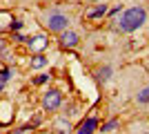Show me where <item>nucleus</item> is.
I'll use <instances>...</instances> for the list:
<instances>
[{
  "mask_svg": "<svg viewBox=\"0 0 149 134\" xmlns=\"http://www.w3.org/2000/svg\"><path fill=\"white\" fill-rule=\"evenodd\" d=\"M145 20H147V9L136 5V7H129V9L123 11V16L118 20V27H120V32L131 34V32H136V29H140Z\"/></svg>",
  "mask_w": 149,
  "mask_h": 134,
  "instance_id": "obj_1",
  "label": "nucleus"
},
{
  "mask_svg": "<svg viewBox=\"0 0 149 134\" xmlns=\"http://www.w3.org/2000/svg\"><path fill=\"white\" fill-rule=\"evenodd\" d=\"M62 105V94L58 92V89H49V92H45L42 96V107L45 109H58Z\"/></svg>",
  "mask_w": 149,
  "mask_h": 134,
  "instance_id": "obj_2",
  "label": "nucleus"
},
{
  "mask_svg": "<svg viewBox=\"0 0 149 134\" xmlns=\"http://www.w3.org/2000/svg\"><path fill=\"white\" fill-rule=\"evenodd\" d=\"M69 25V18L65 13H49V18H47V27H49V32H65Z\"/></svg>",
  "mask_w": 149,
  "mask_h": 134,
  "instance_id": "obj_3",
  "label": "nucleus"
},
{
  "mask_svg": "<svg viewBox=\"0 0 149 134\" xmlns=\"http://www.w3.org/2000/svg\"><path fill=\"white\" fill-rule=\"evenodd\" d=\"M78 34L76 32H67V29H65V32H60V45L62 47H65V49H71V47H76V45H78Z\"/></svg>",
  "mask_w": 149,
  "mask_h": 134,
  "instance_id": "obj_4",
  "label": "nucleus"
},
{
  "mask_svg": "<svg viewBox=\"0 0 149 134\" xmlns=\"http://www.w3.org/2000/svg\"><path fill=\"white\" fill-rule=\"evenodd\" d=\"M102 16H107V5H93L85 11V18L87 20H98Z\"/></svg>",
  "mask_w": 149,
  "mask_h": 134,
  "instance_id": "obj_5",
  "label": "nucleus"
},
{
  "mask_svg": "<svg viewBox=\"0 0 149 134\" xmlns=\"http://www.w3.org/2000/svg\"><path fill=\"white\" fill-rule=\"evenodd\" d=\"M98 128V119H93V116H89L87 121L80 123V128H78V132L76 134H93V130Z\"/></svg>",
  "mask_w": 149,
  "mask_h": 134,
  "instance_id": "obj_6",
  "label": "nucleus"
},
{
  "mask_svg": "<svg viewBox=\"0 0 149 134\" xmlns=\"http://www.w3.org/2000/svg\"><path fill=\"white\" fill-rule=\"evenodd\" d=\"M29 45L33 51H42L47 45H49V40L45 38V36H33V38H29Z\"/></svg>",
  "mask_w": 149,
  "mask_h": 134,
  "instance_id": "obj_7",
  "label": "nucleus"
},
{
  "mask_svg": "<svg viewBox=\"0 0 149 134\" xmlns=\"http://www.w3.org/2000/svg\"><path fill=\"white\" fill-rule=\"evenodd\" d=\"M47 63H49V60H47L45 56H40V54H38V56H33V60H31V67H33V69H42Z\"/></svg>",
  "mask_w": 149,
  "mask_h": 134,
  "instance_id": "obj_8",
  "label": "nucleus"
},
{
  "mask_svg": "<svg viewBox=\"0 0 149 134\" xmlns=\"http://www.w3.org/2000/svg\"><path fill=\"white\" fill-rule=\"evenodd\" d=\"M98 78H100V81H109V78H111V67H109V65L100 67V69H98Z\"/></svg>",
  "mask_w": 149,
  "mask_h": 134,
  "instance_id": "obj_9",
  "label": "nucleus"
},
{
  "mask_svg": "<svg viewBox=\"0 0 149 134\" xmlns=\"http://www.w3.org/2000/svg\"><path fill=\"white\" fill-rule=\"evenodd\" d=\"M56 130H58L60 134H65V132H69V130H71V125H69V121L60 119V121H56Z\"/></svg>",
  "mask_w": 149,
  "mask_h": 134,
  "instance_id": "obj_10",
  "label": "nucleus"
},
{
  "mask_svg": "<svg viewBox=\"0 0 149 134\" xmlns=\"http://www.w3.org/2000/svg\"><path fill=\"white\" fill-rule=\"evenodd\" d=\"M138 103H149V87H145V89H140L138 92Z\"/></svg>",
  "mask_w": 149,
  "mask_h": 134,
  "instance_id": "obj_11",
  "label": "nucleus"
},
{
  "mask_svg": "<svg viewBox=\"0 0 149 134\" xmlns=\"http://www.w3.org/2000/svg\"><path fill=\"white\" fill-rule=\"evenodd\" d=\"M9 76H11V69H9V67L0 69V85H5L7 81H9Z\"/></svg>",
  "mask_w": 149,
  "mask_h": 134,
  "instance_id": "obj_12",
  "label": "nucleus"
},
{
  "mask_svg": "<svg viewBox=\"0 0 149 134\" xmlns=\"http://www.w3.org/2000/svg\"><path fill=\"white\" fill-rule=\"evenodd\" d=\"M116 125H118V121H116V119H111L109 123H105V125H102V130H100V132H113V130H116Z\"/></svg>",
  "mask_w": 149,
  "mask_h": 134,
  "instance_id": "obj_13",
  "label": "nucleus"
},
{
  "mask_svg": "<svg viewBox=\"0 0 149 134\" xmlns=\"http://www.w3.org/2000/svg\"><path fill=\"white\" fill-rule=\"evenodd\" d=\"M47 81H49V74H38V76L33 78V83H36V85H45Z\"/></svg>",
  "mask_w": 149,
  "mask_h": 134,
  "instance_id": "obj_14",
  "label": "nucleus"
},
{
  "mask_svg": "<svg viewBox=\"0 0 149 134\" xmlns=\"http://www.w3.org/2000/svg\"><path fill=\"white\" fill-rule=\"evenodd\" d=\"M9 27H11V32H18V29H22V20H13Z\"/></svg>",
  "mask_w": 149,
  "mask_h": 134,
  "instance_id": "obj_15",
  "label": "nucleus"
},
{
  "mask_svg": "<svg viewBox=\"0 0 149 134\" xmlns=\"http://www.w3.org/2000/svg\"><path fill=\"white\" fill-rule=\"evenodd\" d=\"M13 40H16V43H22V40H25V36H22V34H18V32H16V34H13Z\"/></svg>",
  "mask_w": 149,
  "mask_h": 134,
  "instance_id": "obj_16",
  "label": "nucleus"
},
{
  "mask_svg": "<svg viewBox=\"0 0 149 134\" xmlns=\"http://www.w3.org/2000/svg\"><path fill=\"white\" fill-rule=\"evenodd\" d=\"M91 2H98V0H91Z\"/></svg>",
  "mask_w": 149,
  "mask_h": 134,
  "instance_id": "obj_17",
  "label": "nucleus"
},
{
  "mask_svg": "<svg viewBox=\"0 0 149 134\" xmlns=\"http://www.w3.org/2000/svg\"><path fill=\"white\" fill-rule=\"evenodd\" d=\"M147 134H149V132H147Z\"/></svg>",
  "mask_w": 149,
  "mask_h": 134,
  "instance_id": "obj_18",
  "label": "nucleus"
}]
</instances>
